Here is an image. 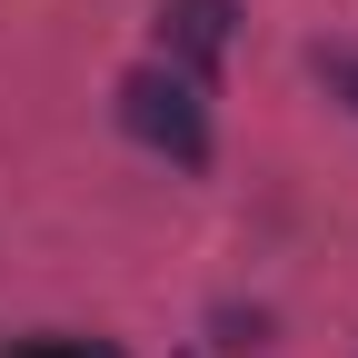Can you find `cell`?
Wrapping results in <instances>:
<instances>
[{
	"mask_svg": "<svg viewBox=\"0 0 358 358\" xmlns=\"http://www.w3.org/2000/svg\"><path fill=\"white\" fill-rule=\"evenodd\" d=\"M120 129L140 140L150 159H169V169H209V100H199V80L189 70H169V60H140L120 80Z\"/></svg>",
	"mask_w": 358,
	"mask_h": 358,
	"instance_id": "1",
	"label": "cell"
},
{
	"mask_svg": "<svg viewBox=\"0 0 358 358\" xmlns=\"http://www.w3.org/2000/svg\"><path fill=\"white\" fill-rule=\"evenodd\" d=\"M229 40H239V0H159V60L169 70L209 80L229 60Z\"/></svg>",
	"mask_w": 358,
	"mask_h": 358,
	"instance_id": "2",
	"label": "cell"
},
{
	"mask_svg": "<svg viewBox=\"0 0 358 358\" xmlns=\"http://www.w3.org/2000/svg\"><path fill=\"white\" fill-rule=\"evenodd\" d=\"M319 80L338 90V100H348V110H358V40H348V50H319Z\"/></svg>",
	"mask_w": 358,
	"mask_h": 358,
	"instance_id": "3",
	"label": "cell"
},
{
	"mask_svg": "<svg viewBox=\"0 0 358 358\" xmlns=\"http://www.w3.org/2000/svg\"><path fill=\"white\" fill-rule=\"evenodd\" d=\"M10 358H120V348H90V338H30V348H10Z\"/></svg>",
	"mask_w": 358,
	"mask_h": 358,
	"instance_id": "4",
	"label": "cell"
}]
</instances>
